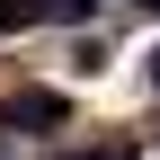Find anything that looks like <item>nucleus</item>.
<instances>
[{
  "label": "nucleus",
  "mask_w": 160,
  "mask_h": 160,
  "mask_svg": "<svg viewBox=\"0 0 160 160\" xmlns=\"http://www.w3.org/2000/svg\"><path fill=\"white\" fill-rule=\"evenodd\" d=\"M151 9H160V0H151Z\"/></svg>",
  "instance_id": "obj_6"
},
{
  "label": "nucleus",
  "mask_w": 160,
  "mask_h": 160,
  "mask_svg": "<svg viewBox=\"0 0 160 160\" xmlns=\"http://www.w3.org/2000/svg\"><path fill=\"white\" fill-rule=\"evenodd\" d=\"M36 9H45V27H89L98 0H36Z\"/></svg>",
  "instance_id": "obj_2"
},
{
  "label": "nucleus",
  "mask_w": 160,
  "mask_h": 160,
  "mask_svg": "<svg viewBox=\"0 0 160 160\" xmlns=\"http://www.w3.org/2000/svg\"><path fill=\"white\" fill-rule=\"evenodd\" d=\"M18 27H45V9L36 0H0V36H18Z\"/></svg>",
  "instance_id": "obj_3"
},
{
  "label": "nucleus",
  "mask_w": 160,
  "mask_h": 160,
  "mask_svg": "<svg viewBox=\"0 0 160 160\" xmlns=\"http://www.w3.org/2000/svg\"><path fill=\"white\" fill-rule=\"evenodd\" d=\"M53 125H71L62 89H9L0 98V133H53Z\"/></svg>",
  "instance_id": "obj_1"
},
{
  "label": "nucleus",
  "mask_w": 160,
  "mask_h": 160,
  "mask_svg": "<svg viewBox=\"0 0 160 160\" xmlns=\"http://www.w3.org/2000/svg\"><path fill=\"white\" fill-rule=\"evenodd\" d=\"M62 160H133V142H98V151H62Z\"/></svg>",
  "instance_id": "obj_4"
},
{
  "label": "nucleus",
  "mask_w": 160,
  "mask_h": 160,
  "mask_svg": "<svg viewBox=\"0 0 160 160\" xmlns=\"http://www.w3.org/2000/svg\"><path fill=\"white\" fill-rule=\"evenodd\" d=\"M151 89H160V53H151Z\"/></svg>",
  "instance_id": "obj_5"
}]
</instances>
